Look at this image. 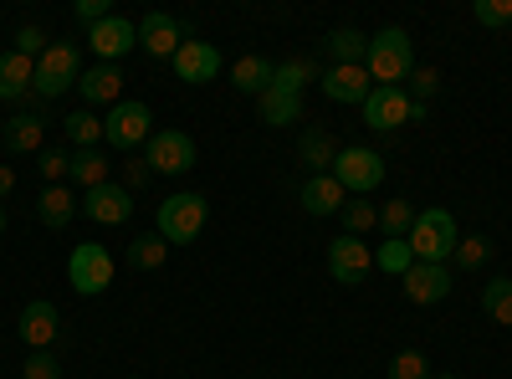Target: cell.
Listing matches in <instances>:
<instances>
[{
  "mask_svg": "<svg viewBox=\"0 0 512 379\" xmlns=\"http://www.w3.org/2000/svg\"><path fill=\"white\" fill-rule=\"evenodd\" d=\"M472 16L482 21V26H507L512 21V0H477V6H472Z\"/></svg>",
  "mask_w": 512,
  "mask_h": 379,
  "instance_id": "74e56055",
  "label": "cell"
},
{
  "mask_svg": "<svg viewBox=\"0 0 512 379\" xmlns=\"http://www.w3.org/2000/svg\"><path fill=\"white\" fill-rule=\"evenodd\" d=\"M144 164L154 175H185L195 170V139L180 129H154V139L144 144Z\"/></svg>",
  "mask_w": 512,
  "mask_h": 379,
  "instance_id": "ba28073f",
  "label": "cell"
},
{
  "mask_svg": "<svg viewBox=\"0 0 512 379\" xmlns=\"http://www.w3.org/2000/svg\"><path fill=\"white\" fill-rule=\"evenodd\" d=\"M21 379H62V364L52 359V349H31V359L21 364Z\"/></svg>",
  "mask_w": 512,
  "mask_h": 379,
  "instance_id": "8d00e7d4",
  "label": "cell"
},
{
  "mask_svg": "<svg viewBox=\"0 0 512 379\" xmlns=\"http://www.w3.org/2000/svg\"><path fill=\"white\" fill-rule=\"evenodd\" d=\"M313 77H318V67H313V62H303V57H297V62H282V67H277V77H272V88H282V93H303V88H308Z\"/></svg>",
  "mask_w": 512,
  "mask_h": 379,
  "instance_id": "1f68e13d",
  "label": "cell"
},
{
  "mask_svg": "<svg viewBox=\"0 0 512 379\" xmlns=\"http://www.w3.org/2000/svg\"><path fill=\"white\" fill-rule=\"evenodd\" d=\"M88 41H93V57H98V62H113V57H123V52H134L139 26L128 21V16H108V21H98V26L88 31Z\"/></svg>",
  "mask_w": 512,
  "mask_h": 379,
  "instance_id": "e0dca14e",
  "label": "cell"
},
{
  "mask_svg": "<svg viewBox=\"0 0 512 379\" xmlns=\"http://www.w3.org/2000/svg\"><path fill=\"white\" fill-rule=\"evenodd\" d=\"M72 180H77L82 190L108 185V159H103V149H77V154H72Z\"/></svg>",
  "mask_w": 512,
  "mask_h": 379,
  "instance_id": "f546056e",
  "label": "cell"
},
{
  "mask_svg": "<svg viewBox=\"0 0 512 379\" xmlns=\"http://www.w3.org/2000/svg\"><path fill=\"white\" fill-rule=\"evenodd\" d=\"M410 251H415V262H441L446 267V257L456 251V241H461V231H456V216L446 205H431V210H415V226H410Z\"/></svg>",
  "mask_w": 512,
  "mask_h": 379,
  "instance_id": "3957f363",
  "label": "cell"
},
{
  "mask_svg": "<svg viewBox=\"0 0 512 379\" xmlns=\"http://www.w3.org/2000/svg\"><path fill=\"white\" fill-rule=\"evenodd\" d=\"M338 216H344V236H364L369 226H379V205H369L359 195V200H349L344 210H338Z\"/></svg>",
  "mask_w": 512,
  "mask_h": 379,
  "instance_id": "836d02e7",
  "label": "cell"
},
{
  "mask_svg": "<svg viewBox=\"0 0 512 379\" xmlns=\"http://www.w3.org/2000/svg\"><path fill=\"white\" fill-rule=\"evenodd\" d=\"M328 175L344 185V195H369V190H379V180H384V159H379L374 149H364V144H349V149H338V159H333Z\"/></svg>",
  "mask_w": 512,
  "mask_h": 379,
  "instance_id": "52a82bcc",
  "label": "cell"
},
{
  "mask_svg": "<svg viewBox=\"0 0 512 379\" xmlns=\"http://www.w3.org/2000/svg\"><path fill=\"white\" fill-rule=\"evenodd\" d=\"M36 159H41V180H47V185H57L62 175H72V159L62 149H41Z\"/></svg>",
  "mask_w": 512,
  "mask_h": 379,
  "instance_id": "f35d334b",
  "label": "cell"
},
{
  "mask_svg": "<svg viewBox=\"0 0 512 379\" xmlns=\"http://www.w3.org/2000/svg\"><path fill=\"white\" fill-rule=\"evenodd\" d=\"M400 287H405V298H410L415 308H436V303L451 298V267H441V262H415V267L400 277Z\"/></svg>",
  "mask_w": 512,
  "mask_h": 379,
  "instance_id": "30bf717a",
  "label": "cell"
},
{
  "mask_svg": "<svg viewBox=\"0 0 512 379\" xmlns=\"http://www.w3.org/2000/svg\"><path fill=\"white\" fill-rule=\"evenodd\" d=\"M77 77H82V52H77V41H52V47L36 57V82H31V93H36V98H62L67 88H77Z\"/></svg>",
  "mask_w": 512,
  "mask_h": 379,
  "instance_id": "277c9868",
  "label": "cell"
},
{
  "mask_svg": "<svg viewBox=\"0 0 512 379\" xmlns=\"http://www.w3.org/2000/svg\"><path fill=\"white\" fill-rule=\"evenodd\" d=\"M118 170H123V190H144V185L154 180V170H149L144 159H134V154H128V159L118 164Z\"/></svg>",
  "mask_w": 512,
  "mask_h": 379,
  "instance_id": "b9f144b4",
  "label": "cell"
},
{
  "mask_svg": "<svg viewBox=\"0 0 512 379\" xmlns=\"http://www.w3.org/2000/svg\"><path fill=\"white\" fill-rule=\"evenodd\" d=\"M175 77L180 82H216L221 77V47L216 41H180Z\"/></svg>",
  "mask_w": 512,
  "mask_h": 379,
  "instance_id": "4fadbf2b",
  "label": "cell"
},
{
  "mask_svg": "<svg viewBox=\"0 0 512 379\" xmlns=\"http://www.w3.org/2000/svg\"><path fill=\"white\" fill-rule=\"evenodd\" d=\"M0 236H6V205H0Z\"/></svg>",
  "mask_w": 512,
  "mask_h": 379,
  "instance_id": "f6af8a7d",
  "label": "cell"
},
{
  "mask_svg": "<svg viewBox=\"0 0 512 379\" xmlns=\"http://www.w3.org/2000/svg\"><path fill=\"white\" fill-rule=\"evenodd\" d=\"M31 82H36V62H31V57H21L16 47H11V52H0V103L26 98V93H31Z\"/></svg>",
  "mask_w": 512,
  "mask_h": 379,
  "instance_id": "7402d4cb",
  "label": "cell"
},
{
  "mask_svg": "<svg viewBox=\"0 0 512 379\" xmlns=\"http://www.w3.org/2000/svg\"><path fill=\"white\" fill-rule=\"evenodd\" d=\"M0 144H6L11 154H41L47 149V123H41L36 113H16L6 129H0Z\"/></svg>",
  "mask_w": 512,
  "mask_h": 379,
  "instance_id": "ffe728a7",
  "label": "cell"
},
{
  "mask_svg": "<svg viewBox=\"0 0 512 379\" xmlns=\"http://www.w3.org/2000/svg\"><path fill=\"white\" fill-rule=\"evenodd\" d=\"M128 379H134V374H128Z\"/></svg>",
  "mask_w": 512,
  "mask_h": 379,
  "instance_id": "7dc6e473",
  "label": "cell"
},
{
  "mask_svg": "<svg viewBox=\"0 0 512 379\" xmlns=\"http://www.w3.org/2000/svg\"><path fill=\"white\" fill-rule=\"evenodd\" d=\"M272 77H277V67H272L267 57L246 52V57H236V67H231V88L246 93V98H262V93L272 88Z\"/></svg>",
  "mask_w": 512,
  "mask_h": 379,
  "instance_id": "44dd1931",
  "label": "cell"
},
{
  "mask_svg": "<svg viewBox=\"0 0 512 379\" xmlns=\"http://www.w3.org/2000/svg\"><path fill=\"white\" fill-rule=\"evenodd\" d=\"M369 93H374V82H369L364 67H328L323 72V98H333V103H359L364 108Z\"/></svg>",
  "mask_w": 512,
  "mask_h": 379,
  "instance_id": "d6986e66",
  "label": "cell"
},
{
  "mask_svg": "<svg viewBox=\"0 0 512 379\" xmlns=\"http://www.w3.org/2000/svg\"><path fill=\"white\" fill-rule=\"evenodd\" d=\"M482 313L502 328H512V277H492L482 287Z\"/></svg>",
  "mask_w": 512,
  "mask_h": 379,
  "instance_id": "f1b7e54d",
  "label": "cell"
},
{
  "mask_svg": "<svg viewBox=\"0 0 512 379\" xmlns=\"http://www.w3.org/2000/svg\"><path fill=\"white\" fill-rule=\"evenodd\" d=\"M333 159H338V144L323 129H303V139H297V164H308L313 175H328Z\"/></svg>",
  "mask_w": 512,
  "mask_h": 379,
  "instance_id": "484cf974",
  "label": "cell"
},
{
  "mask_svg": "<svg viewBox=\"0 0 512 379\" xmlns=\"http://www.w3.org/2000/svg\"><path fill=\"white\" fill-rule=\"evenodd\" d=\"M431 379H461V374H431Z\"/></svg>",
  "mask_w": 512,
  "mask_h": 379,
  "instance_id": "bcb514c9",
  "label": "cell"
},
{
  "mask_svg": "<svg viewBox=\"0 0 512 379\" xmlns=\"http://www.w3.org/2000/svg\"><path fill=\"white\" fill-rule=\"evenodd\" d=\"M323 52L333 57V67H364V52H369V36H364V31H354V26H338V31H328V41H323Z\"/></svg>",
  "mask_w": 512,
  "mask_h": 379,
  "instance_id": "cb8c5ba5",
  "label": "cell"
},
{
  "mask_svg": "<svg viewBox=\"0 0 512 379\" xmlns=\"http://www.w3.org/2000/svg\"><path fill=\"white\" fill-rule=\"evenodd\" d=\"M410 267H415V251H410V241H390V236H384V246H379V272L405 277Z\"/></svg>",
  "mask_w": 512,
  "mask_h": 379,
  "instance_id": "d6a6232c",
  "label": "cell"
},
{
  "mask_svg": "<svg viewBox=\"0 0 512 379\" xmlns=\"http://www.w3.org/2000/svg\"><path fill=\"white\" fill-rule=\"evenodd\" d=\"M77 210H82V205L72 200L67 185H47V190L36 195V221H41V226H52V231H62V226L77 216Z\"/></svg>",
  "mask_w": 512,
  "mask_h": 379,
  "instance_id": "603a6c76",
  "label": "cell"
},
{
  "mask_svg": "<svg viewBox=\"0 0 512 379\" xmlns=\"http://www.w3.org/2000/svg\"><path fill=\"white\" fill-rule=\"evenodd\" d=\"M47 47H52V41H47V31H41V26H21V31H16V52H21V57L36 62Z\"/></svg>",
  "mask_w": 512,
  "mask_h": 379,
  "instance_id": "ab89813d",
  "label": "cell"
},
{
  "mask_svg": "<svg viewBox=\"0 0 512 379\" xmlns=\"http://www.w3.org/2000/svg\"><path fill=\"white\" fill-rule=\"evenodd\" d=\"M379 226L390 241H405L410 226H415V205L410 200H390V205H379Z\"/></svg>",
  "mask_w": 512,
  "mask_h": 379,
  "instance_id": "4dcf8cb0",
  "label": "cell"
},
{
  "mask_svg": "<svg viewBox=\"0 0 512 379\" xmlns=\"http://www.w3.org/2000/svg\"><path fill=\"white\" fill-rule=\"evenodd\" d=\"M113 11H108V0H77V21H88V26H98V21H108Z\"/></svg>",
  "mask_w": 512,
  "mask_h": 379,
  "instance_id": "7bdbcfd3",
  "label": "cell"
},
{
  "mask_svg": "<svg viewBox=\"0 0 512 379\" xmlns=\"http://www.w3.org/2000/svg\"><path fill=\"white\" fill-rule=\"evenodd\" d=\"M487 257H492V241H487V236H461V241H456V251H451V262H456L461 272L482 267Z\"/></svg>",
  "mask_w": 512,
  "mask_h": 379,
  "instance_id": "e575fe53",
  "label": "cell"
},
{
  "mask_svg": "<svg viewBox=\"0 0 512 379\" xmlns=\"http://www.w3.org/2000/svg\"><path fill=\"white\" fill-rule=\"evenodd\" d=\"M164 262H169V241L159 231L134 236V246H128V267H134V272H159Z\"/></svg>",
  "mask_w": 512,
  "mask_h": 379,
  "instance_id": "4316f807",
  "label": "cell"
},
{
  "mask_svg": "<svg viewBox=\"0 0 512 379\" xmlns=\"http://www.w3.org/2000/svg\"><path fill=\"white\" fill-rule=\"evenodd\" d=\"M159 226V236L169 241V246H190L200 231H205V221H210V205H205V195H195V190H175V195H164L159 200V216H154Z\"/></svg>",
  "mask_w": 512,
  "mask_h": 379,
  "instance_id": "7a4b0ae2",
  "label": "cell"
},
{
  "mask_svg": "<svg viewBox=\"0 0 512 379\" xmlns=\"http://www.w3.org/2000/svg\"><path fill=\"white\" fill-rule=\"evenodd\" d=\"M436 369H431V359H425L420 349H400L395 359H390V379H431Z\"/></svg>",
  "mask_w": 512,
  "mask_h": 379,
  "instance_id": "d590c367",
  "label": "cell"
},
{
  "mask_svg": "<svg viewBox=\"0 0 512 379\" xmlns=\"http://www.w3.org/2000/svg\"><path fill=\"white\" fill-rule=\"evenodd\" d=\"M328 272L338 287H359L374 272V251L364 246V236H338L328 241Z\"/></svg>",
  "mask_w": 512,
  "mask_h": 379,
  "instance_id": "9c48e42d",
  "label": "cell"
},
{
  "mask_svg": "<svg viewBox=\"0 0 512 379\" xmlns=\"http://www.w3.org/2000/svg\"><path fill=\"white\" fill-rule=\"evenodd\" d=\"M16 333H21V339H26L31 349H52V344H57V333H62V313H57L47 298H36V303H26V308H21Z\"/></svg>",
  "mask_w": 512,
  "mask_h": 379,
  "instance_id": "9a60e30c",
  "label": "cell"
},
{
  "mask_svg": "<svg viewBox=\"0 0 512 379\" xmlns=\"http://www.w3.org/2000/svg\"><path fill=\"white\" fill-rule=\"evenodd\" d=\"M62 129H67V139H72L77 149H98V144H103V118H98L93 108L67 113V118H62Z\"/></svg>",
  "mask_w": 512,
  "mask_h": 379,
  "instance_id": "83f0119b",
  "label": "cell"
},
{
  "mask_svg": "<svg viewBox=\"0 0 512 379\" xmlns=\"http://www.w3.org/2000/svg\"><path fill=\"white\" fill-rule=\"evenodd\" d=\"M180 36H185V26L169 16V11H144V21H139V47H144L149 57H169V62H175Z\"/></svg>",
  "mask_w": 512,
  "mask_h": 379,
  "instance_id": "5bb4252c",
  "label": "cell"
},
{
  "mask_svg": "<svg viewBox=\"0 0 512 379\" xmlns=\"http://www.w3.org/2000/svg\"><path fill=\"white\" fill-rule=\"evenodd\" d=\"M16 190V170H11V164H0V195H11Z\"/></svg>",
  "mask_w": 512,
  "mask_h": 379,
  "instance_id": "ee69618b",
  "label": "cell"
},
{
  "mask_svg": "<svg viewBox=\"0 0 512 379\" xmlns=\"http://www.w3.org/2000/svg\"><path fill=\"white\" fill-rule=\"evenodd\" d=\"M77 93H82V103H88V108H103V103L113 108V103H123V77H118L113 62H93V67H82Z\"/></svg>",
  "mask_w": 512,
  "mask_h": 379,
  "instance_id": "2e32d148",
  "label": "cell"
},
{
  "mask_svg": "<svg viewBox=\"0 0 512 379\" xmlns=\"http://www.w3.org/2000/svg\"><path fill=\"white\" fill-rule=\"evenodd\" d=\"M149 139H154L149 103L123 98V103H113V108H108V118H103V144H113V149H123V154H134V149H139V144H149Z\"/></svg>",
  "mask_w": 512,
  "mask_h": 379,
  "instance_id": "5b68a950",
  "label": "cell"
},
{
  "mask_svg": "<svg viewBox=\"0 0 512 379\" xmlns=\"http://www.w3.org/2000/svg\"><path fill=\"white\" fill-rule=\"evenodd\" d=\"M113 251L108 246H98V241H82V246H72V257H67V282L82 292V298H98V292H108L113 287Z\"/></svg>",
  "mask_w": 512,
  "mask_h": 379,
  "instance_id": "8992f818",
  "label": "cell"
},
{
  "mask_svg": "<svg viewBox=\"0 0 512 379\" xmlns=\"http://www.w3.org/2000/svg\"><path fill=\"white\" fill-rule=\"evenodd\" d=\"M436 88H441V72H436V67H415V72H410V98H415V103H425Z\"/></svg>",
  "mask_w": 512,
  "mask_h": 379,
  "instance_id": "60d3db41",
  "label": "cell"
},
{
  "mask_svg": "<svg viewBox=\"0 0 512 379\" xmlns=\"http://www.w3.org/2000/svg\"><path fill=\"white\" fill-rule=\"evenodd\" d=\"M256 108H262V123H272V129H287V123L303 118V93H282V88H267L262 98H256Z\"/></svg>",
  "mask_w": 512,
  "mask_h": 379,
  "instance_id": "d4e9b609",
  "label": "cell"
},
{
  "mask_svg": "<svg viewBox=\"0 0 512 379\" xmlns=\"http://www.w3.org/2000/svg\"><path fill=\"white\" fill-rule=\"evenodd\" d=\"M364 72L374 88H400V77L415 72V41L405 26H384L379 36H369V52H364Z\"/></svg>",
  "mask_w": 512,
  "mask_h": 379,
  "instance_id": "6da1fadb",
  "label": "cell"
},
{
  "mask_svg": "<svg viewBox=\"0 0 512 379\" xmlns=\"http://www.w3.org/2000/svg\"><path fill=\"white\" fill-rule=\"evenodd\" d=\"M82 216L98 221V226H123L128 216H134V190H123V185L82 190Z\"/></svg>",
  "mask_w": 512,
  "mask_h": 379,
  "instance_id": "7c38bea8",
  "label": "cell"
},
{
  "mask_svg": "<svg viewBox=\"0 0 512 379\" xmlns=\"http://www.w3.org/2000/svg\"><path fill=\"white\" fill-rule=\"evenodd\" d=\"M410 93L405 88H374L369 98H364V123L369 129H379V134H390V129H405L410 123Z\"/></svg>",
  "mask_w": 512,
  "mask_h": 379,
  "instance_id": "8fae6325",
  "label": "cell"
},
{
  "mask_svg": "<svg viewBox=\"0 0 512 379\" xmlns=\"http://www.w3.org/2000/svg\"><path fill=\"white\" fill-rule=\"evenodd\" d=\"M297 205H303L308 216H338V210L349 205V195H344V185H338L333 175H308L303 190H297Z\"/></svg>",
  "mask_w": 512,
  "mask_h": 379,
  "instance_id": "ac0fdd59",
  "label": "cell"
}]
</instances>
